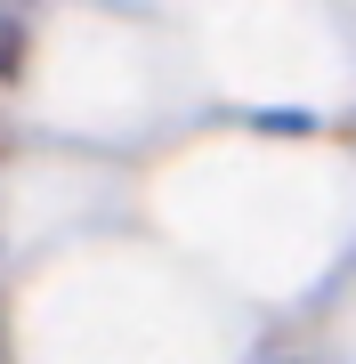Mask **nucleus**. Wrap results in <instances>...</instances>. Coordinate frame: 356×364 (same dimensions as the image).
Segmentation results:
<instances>
[{
    "mask_svg": "<svg viewBox=\"0 0 356 364\" xmlns=\"http://www.w3.org/2000/svg\"><path fill=\"white\" fill-rule=\"evenodd\" d=\"M16 65H25V33L0 16V73H16Z\"/></svg>",
    "mask_w": 356,
    "mask_h": 364,
    "instance_id": "1",
    "label": "nucleus"
}]
</instances>
